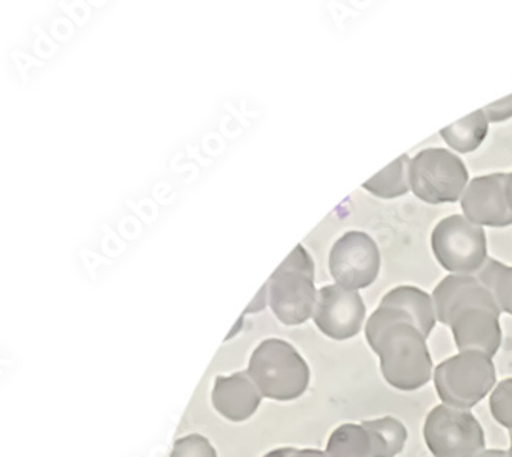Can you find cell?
Here are the masks:
<instances>
[{
  "mask_svg": "<svg viewBox=\"0 0 512 457\" xmlns=\"http://www.w3.org/2000/svg\"><path fill=\"white\" fill-rule=\"evenodd\" d=\"M436 319L429 305L403 288L389 291L366 322V341L380 357L383 377L391 387L414 391L428 384L433 359L426 339Z\"/></svg>",
  "mask_w": 512,
  "mask_h": 457,
  "instance_id": "cell-1",
  "label": "cell"
},
{
  "mask_svg": "<svg viewBox=\"0 0 512 457\" xmlns=\"http://www.w3.org/2000/svg\"><path fill=\"white\" fill-rule=\"evenodd\" d=\"M437 321L451 328L457 348L493 359L502 345L499 305L474 276L451 274L433 293Z\"/></svg>",
  "mask_w": 512,
  "mask_h": 457,
  "instance_id": "cell-2",
  "label": "cell"
},
{
  "mask_svg": "<svg viewBox=\"0 0 512 457\" xmlns=\"http://www.w3.org/2000/svg\"><path fill=\"white\" fill-rule=\"evenodd\" d=\"M248 374L271 401H296L310 385V367L299 351L282 339H265L251 354Z\"/></svg>",
  "mask_w": 512,
  "mask_h": 457,
  "instance_id": "cell-3",
  "label": "cell"
},
{
  "mask_svg": "<svg viewBox=\"0 0 512 457\" xmlns=\"http://www.w3.org/2000/svg\"><path fill=\"white\" fill-rule=\"evenodd\" d=\"M271 310L282 324H305L313 317L317 291L314 262L302 244L294 248L265 285Z\"/></svg>",
  "mask_w": 512,
  "mask_h": 457,
  "instance_id": "cell-4",
  "label": "cell"
},
{
  "mask_svg": "<svg viewBox=\"0 0 512 457\" xmlns=\"http://www.w3.org/2000/svg\"><path fill=\"white\" fill-rule=\"evenodd\" d=\"M437 394L448 407L468 410L496 385L493 359L479 351H462L443 361L434 373Z\"/></svg>",
  "mask_w": 512,
  "mask_h": 457,
  "instance_id": "cell-5",
  "label": "cell"
},
{
  "mask_svg": "<svg viewBox=\"0 0 512 457\" xmlns=\"http://www.w3.org/2000/svg\"><path fill=\"white\" fill-rule=\"evenodd\" d=\"M468 170L445 148H426L409 164V185L426 204H453L465 193Z\"/></svg>",
  "mask_w": 512,
  "mask_h": 457,
  "instance_id": "cell-6",
  "label": "cell"
},
{
  "mask_svg": "<svg viewBox=\"0 0 512 457\" xmlns=\"http://www.w3.org/2000/svg\"><path fill=\"white\" fill-rule=\"evenodd\" d=\"M434 256L449 273L473 276L488 261V244L482 227L465 216L445 217L431 236Z\"/></svg>",
  "mask_w": 512,
  "mask_h": 457,
  "instance_id": "cell-7",
  "label": "cell"
},
{
  "mask_svg": "<svg viewBox=\"0 0 512 457\" xmlns=\"http://www.w3.org/2000/svg\"><path fill=\"white\" fill-rule=\"evenodd\" d=\"M405 425L394 417L336 428L326 445L328 457H396L405 447Z\"/></svg>",
  "mask_w": 512,
  "mask_h": 457,
  "instance_id": "cell-8",
  "label": "cell"
},
{
  "mask_svg": "<svg viewBox=\"0 0 512 457\" xmlns=\"http://www.w3.org/2000/svg\"><path fill=\"white\" fill-rule=\"evenodd\" d=\"M423 436L434 457H477L485 448V433L476 417L448 405L431 410Z\"/></svg>",
  "mask_w": 512,
  "mask_h": 457,
  "instance_id": "cell-9",
  "label": "cell"
},
{
  "mask_svg": "<svg viewBox=\"0 0 512 457\" xmlns=\"http://www.w3.org/2000/svg\"><path fill=\"white\" fill-rule=\"evenodd\" d=\"M330 271L334 281L346 290H362L376 282L380 251L376 241L363 231H348L333 245Z\"/></svg>",
  "mask_w": 512,
  "mask_h": 457,
  "instance_id": "cell-10",
  "label": "cell"
},
{
  "mask_svg": "<svg viewBox=\"0 0 512 457\" xmlns=\"http://www.w3.org/2000/svg\"><path fill=\"white\" fill-rule=\"evenodd\" d=\"M366 307L357 291L326 285L317 291L313 319L320 331L334 341L357 336L365 321Z\"/></svg>",
  "mask_w": 512,
  "mask_h": 457,
  "instance_id": "cell-11",
  "label": "cell"
},
{
  "mask_svg": "<svg viewBox=\"0 0 512 457\" xmlns=\"http://www.w3.org/2000/svg\"><path fill=\"white\" fill-rule=\"evenodd\" d=\"M508 174L496 173L476 177L469 182L462 196V210L466 219L486 227H509L512 213L506 199Z\"/></svg>",
  "mask_w": 512,
  "mask_h": 457,
  "instance_id": "cell-12",
  "label": "cell"
},
{
  "mask_svg": "<svg viewBox=\"0 0 512 457\" xmlns=\"http://www.w3.org/2000/svg\"><path fill=\"white\" fill-rule=\"evenodd\" d=\"M262 397L248 371L217 377L211 394L217 413L231 422H245L253 417Z\"/></svg>",
  "mask_w": 512,
  "mask_h": 457,
  "instance_id": "cell-13",
  "label": "cell"
},
{
  "mask_svg": "<svg viewBox=\"0 0 512 457\" xmlns=\"http://www.w3.org/2000/svg\"><path fill=\"white\" fill-rule=\"evenodd\" d=\"M488 128V117L483 110H479L463 117L462 121L443 128L440 136L453 150L459 153H471L483 144L488 136Z\"/></svg>",
  "mask_w": 512,
  "mask_h": 457,
  "instance_id": "cell-14",
  "label": "cell"
},
{
  "mask_svg": "<svg viewBox=\"0 0 512 457\" xmlns=\"http://www.w3.org/2000/svg\"><path fill=\"white\" fill-rule=\"evenodd\" d=\"M409 161L408 154H403L393 164L380 171L376 176L371 177L370 181L363 184L366 191H370L374 196L382 199H396L399 196H405L409 188Z\"/></svg>",
  "mask_w": 512,
  "mask_h": 457,
  "instance_id": "cell-15",
  "label": "cell"
},
{
  "mask_svg": "<svg viewBox=\"0 0 512 457\" xmlns=\"http://www.w3.org/2000/svg\"><path fill=\"white\" fill-rule=\"evenodd\" d=\"M477 279L493 294L500 311L512 316V267L488 257L482 270L477 273Z\"/></svg>",
  "mask_w": 512,
  "mask_h": 457,
  "instance_id": "cell-16",
  "label": "cell"
},
{
  "mask_svg": "<svg viewBox=\"0 0 512 457\" xmlns=\"http://www.w3.org/2000/svg\"><path fill=\"white\" fill-rule=\"evenodd\" d=\"M489 408L494 419L512 431V379H505L497 385L489 399Z\"/></svg>",
  "mask_w": 512,
  "mask_h": 457,
  "instance_id": "cell-17",
  "label": "cell"
},
{
  "mask_svg": "<svg viewBox=\"0 0 512 457\" xmlns=\"http://www.w3.org/2000/svg\"><path fill=\"white\" fill-rule=\"evenodd\" d=\"M170 457H217V453L207 437L190 434L174 442Z\"/></svg>",
  "mask_w": 512,
  "mask_h": 457,
  "instance_id": "cell-18",
  "label": "cell"
},
{
  "mask_svg": "<svg viewBox=\"0 0 512 457\" xmlns=\"http://www.w3.org/2000/svg\"><path fill=\"white\" fill-rule=\"evenodd\" d=\"M483 113L486 114L489 122L508 121L509 117H512V96L488 105V107L483 108Z\"/></svg>",
  "mask_w": 512,
  "mask_h": 457,
  "instance_id": "cell-19",
  "label": "cell"
},
{
  "mask_svg": "<svg viewBox=\"0 0 512 457\" xmlns=\"http://www.w3.org/2000/svg\"><path fill=\"white\" fill-rule=\"evenodd\" d=\"M263 457H328V454L320 450H299V448L286 447L270 451Z\"/></svg>",
  "mask_w": 512,
  "mask_h": 457,
  "instance_id": "cell-20",
  "label": "cell"
},
{
  "mask_svg": "<svg viewBox=\"0 0 512 457\" xmlns=\"http://www.w3.org/2000/svg\"><path fill=\"white\" fill-rule=\"evenodd\" d=\"M477 457H509V453L503 450H486L482 451Z\"/></svg>",
  "mask_w": 512,
  "mask_h": 457,
  "instance_id": "cell-21",
  "label": "cell"
},
{
  "mask_svg": "<svg viewBox=\"0 0 512 457\" xmlns=\"http://www.w3.org/2000/svg\"><path fill=\"white\" fill-rule=\"evenodd\" d=\"M506 199H508L509 210L512 213V173H509L508 179H506Z\"/></svg>",
  "mask_w": 512,
  "mask_h": 457,
  "instance_id": "cell-22",
  "label": "cell"
},
{
  "mask_svg": "<svg viewBox=\"0 0 512 457\" xmlns=\"http://www.w3.org/2000/svg\"><path fill=\"white\" fill-rule=\"evenodd\" d=\"M509 437H511V450H509V457H512V431H509Z\"/></svg>",
  "mask_w": 512,
  "mask_h": 457,
  "instance_id": "cell-23",
  "label": "cell"
}]
</instances>
